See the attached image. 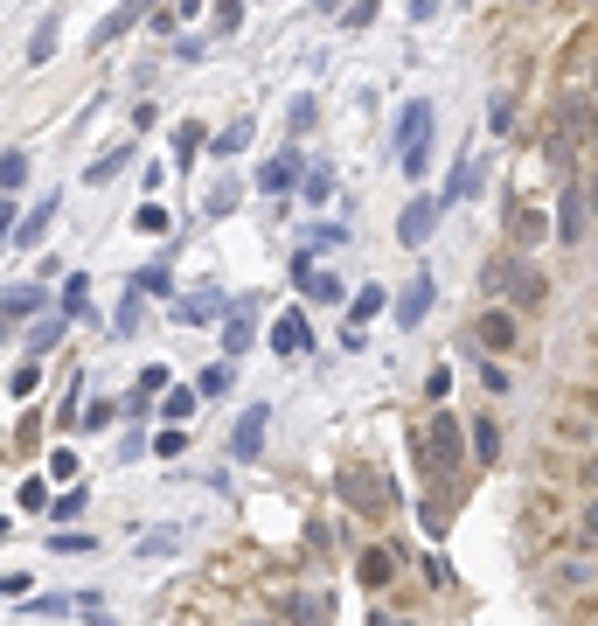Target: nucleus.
<instances>
[{
  "instance_id": "obj_1",
  "label": "nucleus",
  "mask_w": 598,
  "mask_h": 626,
  "mask_svg": "<svg viewBox=\"0 0 598 626\" xmlns=\"http://www.w3.org/2000/svg\"><path fill=\"white\" fill-rule=\"evenodd\" d=\"M411 453H418L432 473H446V480H452V473L473 460V453H466V418H452L446 404H439V411H432V418L411 432Z\"/></svg>"
},
{
  "instance_id": "obj_2",
  "label": "nucleus",
  "mask_w": 598,
  "mask_h": 626,
  "mask_svg": "<svg viewBox=\"0 0 598 626\" xmlns=\"http://www.w3.org/2000/svg\"><path fill=\"white\" fill-rule=\"evenodd\" d=\"M432 126H439L432 98H411V105L397 112V167H404V174H425V160H432Z\"/></svg>"
},
{
  "instance_id": "obj_3",
  "label": "nucleus",
  "mask_w": 598,
  "mask_h": 626,
  "mask_svg": "<svg viewBox=\"0 0 598 626\" xmlns=\"http://www.w3.org/2000/svg\"><path fill=\"white\" fill-rule=\"evenodd\" d=\"M439 216H446V202H439V195H411V202H404V216H397V244H411V251H418V244L439 230Z\"/></svg>"
},
{
  "instance_id": "obj_4",
  "label": "nucleus",
  "mask_w": 598,
  "mask_h": 626,
  "mask_svg": "<svg viewBox=\"0 0 598 626\" xmlns=\"http://www.w3.org/2000/svg\"><path fill=\"white\" fill-rule=\"evenodd\" d=\"M265 425H272V411H265V404L237 411V425H230V460H237V467H251V460L265 453Z\"/></svg>"
},
{
  "instance_id": "obj_5",
  "label": "nucleus",
  "mask_w": 598,
  "mask_h": 626,
  "mask_svg": "<svg viewBox=\"0 0 598 626\" xmlns=\"http://www.w3.org/2000/svg\"><path fill=\"white\" fill-rule=\"evenodd\" d=\"M251 341H258V300H230V313H223V355L237 362Z\"/></svg>"
},
{
  "instance_id": "obj_6",
  "label": "nucleus",
  "mask_w": 598,
  "mask_h": 626,
  "mask_svg": "<svg viewBox=\"0 0 598 626\" xmlns=\"http://www.w3.org/2000/svg\"><path fill=\"white\" fill-rule=\"evenodd\" d=\"M515 334H522V327H515V307H487L480 320H473V341H480L487 355H508Z\"/></svg>"
},
{
  "instance_id": "obj_7",
  "label": "nucleus",
  "mask_w": 598,
  "mask_h": 626,
  "mask_svg": "<svg viewBox=\"0 0 598 626\" xmlns=\"http://www.w3.org/2000/svg\"><path fill=\"white\" fill-rule=\"evenodd\" d=\"M550 223H557V237H564V244H578V237H585V223H592V209H585V181H564V195H557V216H550Z\"/></svg>"
},
{
  "instance_id": "obj_8",
  "label": "nucleus",
  "mask_w": 598,
  "mask_h": 626,
  "mask_svg": "<svg viewBox=\"0 0 598 626\" xmlns=\"http://www.w3.org/2000/svg\"><path fill=\"white\" fill-rule=\"evenodd\" d=\"M432 300H439V286H432V272H418V279L397 293V327H404V334H411V327H425Z\"/></svg>"
},
{
  "instance_id": "obj_9",
  "label": "nucleus",
  "mask_w": 598,
  "mask_h": 626,
  "mask_svg": "<svg viewBox=\"0 0 598 626\" xmlns=\"http://www.w3.org/2000/svg\"><path fill=\"white\" fill-rule=\"evenodd\" d=\"M508 237H515V251H536L543 237H557V223H550L543 209H529V202H515V209H508Z\"/></svg>"
},
{
  "instance_id": "obj_10",
  "label": "nucleus",
  "mask_w": 598,
  "mask_h": 626,
  "mask_svg": "<svg viewBox=\"0 0 598 626\" xmlns=\"http://www.w3.org/2000/svg\"><path fill=\"white\" fill-rule=\"evenodd\" d=\"M466 453L473 467H501V418H466Z\"/></svg>"
},
{
  "instance_id": "obj_11",
  "label": "nucleus",
  "mask_w": 598,
  "mask_h": 626,
  "mask_svg": "<svg viewBox=\"0 0 598 626\" xmlns=\"http://www.w3.org/2000/svg\"><path fill=\"white\" fill-rule=\"evenodd\" d=\"M223 313H230V300H223L216 286H202V293L174 300V320H181V327H209V320H223Z\"/></svg>"
},
{
  "instance_id": "obj_12",
  "label": "nucleus",
  "mask_w": 598,
  "mask_h": 626,
  "mask_svg": "<svg viewBox=\"0 0 598 626\" xmlns=\"http://www.w3.org/2000/svg\"><path fill=\"white\" fill-rule=\"evenodd\" d=\"M341 501H348L355 515H383V508H390V494L376 487V473H348V480H341Z\"/></svg>"
},
{
  "instance_id": "obj_13",
  "label": "nucleus",
  "mask_w": 598,
  "mask_h": 626,
  "mask_svg": "<svg viewBox=\"0 0 598 626\" xmlns=\"http://www.w3.org/2000/svg\"><path fill=\"white\" fill-rule=\"evenodd\" d=\"M299 181H306V174H299V154H293V147H286V154H272L265 167H258V188H265V195H293Z\"/></svg>"
},
{
  "instance_id": "obj_14",
  "label": "nucleus",
  "mask_w": 598,
  "mask_h": 626,
  "mask_svg": "<svg viewBox=\"0 0 598 626\" xmlns=\"http://www.w3.org/2000/svg\"><path fill=\"white\" fill-rule=\"evenodd\" d=\"M272 348H279V355H306V348H313V327H306L299 307H286L279 320H272Z\"/></svg>"
},
{
  "instance_id": "obj_15",
  "label": "nucleus",
  "mask_w": 598,
  "mask_h": 626,
  "mask_svg": "<svg viewBox=\"0 0 598 626\" xmlns=\"http://www.w3.org/2000/svg\"><path fill=\"white\" fill-rule=\"evenodd\" d=\"M536 300H543V272H536V265H529V258L515 251V272H508V307H515V313H529Z\"/></svg>"
},
{
  "instance_id": "obj_16",
  "label": "nucleus",
  "mask_w": 598,
  "mask_h": 626,
  "mask_svg": "<svg viewBox=\"0 0 598 626\" xmlns=\"http://www.w3.org/2000/svg\"><path fill=\"white\" fill-rule=\"evenodd\" d=\"M251 133H258V119H251V112H237V119H230L216 140H209V154H216V160H237L244 147H251Z\"/></svg>"
},
{
  "instance_id": "obj_17",
  "label": "nucleus",
  "mask_w": 598,
  "mask_h": 626,
  "mask_svg": "<svg viewBox=\"0 0 598 626\" xmlns=\"http://www.w3.org/2000/svg\"><path fill=\"white\" fill-rule=\"evenodd\" d=\"M56 202H63V195H49V202H35V209H28V216L14 223V244H21V251H35V244H42V230L56 223Z\"/></svg>"
},
{
  "instance_id": "obj_18",
  "label": "nucleus",
  "mask_w": 598,
  "mask_h": 626,
  "mask_svg": "<svg viewBox=\"0 0 598 626\" xmlns=\"http://www.w3.org/2000/svg\"><path fill=\"white\" fill-rule=\"evenodd\" d=\"M195 404H202V390H195V383H167V390H160V418H167V425H188V418H195Z\"/></svg>"
},
{
  "instance_id": "obj_19",
  "label": "nucleus",
  "mask_w": 598,
  "mask_h": 626,
  "mask_svg": "<svg viewBox=\"0 0 598 626\" xmlns=\"http://www.w3.org/2000/svg\"><path fill=\"white\" fill-rule=\"evenodd\" d=\"M327 613H334V592H293L286 599V620L293 626H320Z\"/></svg>"
},
{
  "instance_id": "obj_20",
  "label": "nucleus",
  "mask_w": 598,
  "mask_h": 626,
  "mask_svg": "<svg viewBox=\"0 0 598 626\" xmlns=\"http://www.w3.org/2000/svg\"><path fill=\"white\" fill-rule=\"evenodd\" d=\"M383 307H390V293H383V286H355V300H348V327H369Z\"/></svg>"
},
{
  "instance_id": "obj_21",
  "label": "nucleus",
  "mask_w": 598,
  "mask_h": 626,
  "mask_svg": "<svg viewBox=\"0 0 598 626\" xmlns=\"http://www.w3.org/2000/svg\"><path fill=\"white\" fill-rule=\"evenodd\" d=\"M140 14H147V0H119V7H112V14H105V28H98V35H91V42H119V35H126V28H133V21H140Z\"/></svg>"
},
{
  "instance_id": "obj_22",
  "label": "nucleus",
  "mask_w": 598,
  "mask_h": 626,
  "mask_svg": "<svg viewBox=\"0 0 598 626\" xmlns=\"http://www.w3.org/2000/svg\"><path fill=\"white\" fill-rule=\"evenodd\" d=\"M592 578H598L592 557H564V564L550 571V585H557V592H578V585H592Z\"/></svg>"
},
{
  "instance_id": "obj_23",
  "label": "nucleus",
  "mask_w": 598,
  "mask_h": 626,
  "mask_svg": "<svg viewBox=\"0 0 598 626\" xmlns=\"http://www.w3.org/2000/svg\"><path fill=\"white\" fill-rule=\"evenodd\" d=\"M390 571H397V564H390V550H362V564H355V578H362L369 592H383V585H390Z\"/></svg>"
},
{
  "instance_id": "obj_24",
  "label": "nucleus",
  "mask_w": 598,
  "mask_h": 626,
  "mask_svg": "<svg viewBox=\"0 0 598 626\" xmlns=\"http://www.w3.org/2000/svg\"><path fill=\"white\" fill-rule=\"evenodd\" d=\"M42 300H49L42 286H7V293H0V313H7V320H21V313H35Z\"/></svg>"
},
{
  "instance_id": "obj_25",
  "label": "nucleus",
  "mask_w": 598,
  "mask_h": 626,
  "mask_svg": "<svg viewBox=\"0 0 598 626\" xmlns=\"http://www.w3.org/2000/svg\"><path fill=\"white\" fill-rule=\"evenodd\" d=\"M63 327H70V313H49V320H42V327H35V334H28V355H35V362H42V355H49V348H56V341H63Z\"/></svg>"
},
{
  "instance_id": "obj_26",
  "label": "nucleus",
  "mask_w": 598,
  "mask_h": 626,
  "mask_svg": "<svg viewBox=\"0 0 598 626\" xmlns=\"http://www.w3.org/2000/svg\"><path fill=\"white\" fill-rule=\"evenodd\" d=\"M473 188H480V160H459V167H452V181H446V195H439V202H466Z\"/></svg>"
},
{
  "instance_id": "obj_27",
  "label": "nucleus",
  "mask_w": 598,
  "mask_h": 626,
  "mask_svg": "<svg viewBox=\"0 0 598 626\" xmlns=\"http://www.w3.org/2000/svg\"><path fill=\"white\" fill-rule=\"evenodd\" d=\"M140 313H147V293L133 286V293L119 300V313H112V334H140Z\"/></svg>"
},
{
  "instance_id": "obj_28",
  "label": "nucleus",
  "mask_w": 598,
  "mask_h": 626,
  "mask_svg": "<svg viewBox=\"0 0 598 626\" xmlns=\"http://www.w3.org/2000/svg\"><path fill=\"white\" fill-rule=\"evenodd\" d=\"M299 195L320 209V202H334V167H306V181H299Z\"/></svg>"
},
{
  "instance_id": "obj_29",
  "label": "nucleus",
  "mask_w": 598,
  "mask_h": 626,
  "mask_svg": "<svg viewBox=\"0 0 598 626\" xmlns=\"http://www.w3.org/2000/svg\"><path fill=\"white\" fill-rule=\"evenodd\" d=\"M160 390H167V369L153 362V369H140V390H133V404H126V411H147V404L160 397Z\"/></svg>"
},
{
  "instance_id": "obj_30",
  "label": "nucleus",
  "mask_w": 598,
  "mask_h": 626,
  "mask_svg": "<svg viewBox=\"0 0 598 626\" xmlns=\"http://www.w3.org/2000/svg\"><path fill=\"white\" fill-rule=\"evenodd\" d=\"M334 244H348V216H341V223H320V230H306V244H299V251H334Z\"/></svg>"
},
{
  "instance_id": "obj_31",
  "label": "nucleus",
  "mask_w": 598,
  "mask_h": 626,
  "mask_svg": "<svg viewBox=\"0 0 598 626\" xmlns=\"http://www.w3.org/2000/svg\"><path fill=\"white\" fill-rule=\"evenodd\" d=\"M480 383H487V397H508L515 390V376L501 369V355H480Z\"/></svg>"
},
{
  "instance_id": "obj_32",
  "label": "nucleus",
  "mask_w": 598,
  "mask_h": 626,
  "mask_svg": "<svg viewBox=\"0 0 598 626\" xmlns=\"http://www.w3.org/2000/svg\"><path fill=\"white\" fill-rule=\"evenodd\" d=\"M230 376H237V369H230V355H223L216 369H202V376H195V390H202V397H223V390H230Z\"/></svg>"
},
{
  "instance_id": "obj_33",
  "label": "nucleus",
  "mask_w": 598,
  "mask_h": 626,
  "mask_svg": "<svg viewBox=\"0 0 598 626\" xmlns=\"http://www.w3.org/2000/svg\"><path fill=\"white\" fill-rule=\"evenodd\" d=\"M202 140H209V133H202L195 119H181V126H174V160H195V147H202Z\"/></svg>"
},
{
  "instance_id": "obj_34",
  "label": "nucleus",
  "mask_w": 598,
  "mask_h": 626,
  "mask_svg": "<svg viewBox=\"0 0 598 626\" xmlns=\"http://www.w3.org/2000/svg\"><path fill=\"white\" fill-rule=\"evenodd\" d=\"M167 258H174V251H167ZM167 258H160V265H147V272L133 279L140 293H174V272H167Z\"/></svg>"
},
{
  "instance_id": "obj_35",
  "label": "nucleus",
  "mask_w": 598,
  "mask_h": 626,
  "mask_svg": "<svg viewBox=\"0 0 598 626\" xmlns=\"http://www.w3.org/2000/svg\"><path fill=\"white\" fill-rule=\"evenodd\" d=\"M126 160H133V147H119V154H98L91 167H84V181H112V174H119Z\"/></svg>"
},
{
  "instance_id": "obj_36",
  "label": "nucleus",
  "mask_w": 598,
  "mask_h": 626,
  "mask_svg": "<svg viewBox=\"0 0 598 626\" xmlns=\"http://www.w3.org/2000/svg\"><path fill=\"white\" fill-rule=\"evenodd\" d=\"M49 56H56V14H49V21L35 28V42H28V63H49Z\"/></svg>"
},
{
  "instance_id": "obj_37",
  "label": "nucleus",
  "mask_w": 598,
  "mask_h": 626,
  "mask_svg": "<svg viewBox=\"0 0 598 626\" xmlns=\"http://www.w3.org/2000/svg\"><path fill=\"white\" fill-rule=\"evenodd\" d=\"M202 209H209V216H230V209H237V181H216V188L202 195Z\"/></svg>"
},
{
  "instance_id": "obj_38",
  "label": "nucleus",
  "mask_w": 598,
  "mask_h": 626,
  "mask_svg": "<svg viewBox=\"0 0 598 626\" xmlns=\"http://www.w3.org/2000/svg\"><path fill=\"white\" fill-rule=\"evenodd\" d=\"M153 453H160V460H181V453H188V425H167V432L153 439Z\"/></svg>"
},
{
  "instance_id": "obj_39",
  "label": "nucleus",
  "mask_w": 598,
  "mask_h": 626,
  "mask_svg": "<svg viewBox=\"0 0 598 626\" xmlns=\"http://www.w3.org/2000/svg\"><path fill=\"white\" fill-rule=\"evenodd\" d=\"M508 272H515V258H494V265L480 272V293H508Z\"/></svg>"
},
{
  "instance_id": "obj_40",
  "label": "nucleus",
  "mask_w": 598,
  "mask_h": 626,
  "mask_svg": "<svg viewBox=\"0 0 598 626\" xmlns=\"http://www.w3.org/2000/svg\"><path fill=\"white\" fill-rule=\"evenodd\" d=\"M49 515H56V529H63V522H77V515H84V487H70L63 501H49Z\"/></svg>"
},
{
  "instance_id": "obj_41",
  "label": "nucleus",
  "mask_w": 598,
  "mask_h": 626,
  "mask_svg": "<svg viewBox=\"0 0 598 626\" xmlns=\"http://www.w3.org/2000/svg\"><path fill=\"white\" fill-rule=\"evenodd\" d=\"M578 550H598V494L585 501V515H578Z\"/></svg>"
},
{
  "instance_id": "obj_42",
  "label": "nucleus",
  "mask_w": 598,
  "mask_h": 626,
  "mask_svg": "<svg viewBox=\"0 0 598 626\" xmlns=\"http://www.w3.org/2000/svg\"><path fill=\"white\" fill-rule=\"evenodd\" d=\"M28 181V154H0V188H21Z\"/></svg>"
},
{
  "instance_id": "obj_43",
  "label": "nucleus",
  "mask_w": 598,
  "mask_h": 626,
  "mask_svg": "<svg viewBox=\"0 0 598 626\" xmlns=\"http://www.w3.org/2000/svg\"><path fill=\"white\" fill-rule=\"evenodd\" d=\"M133 223H140V230H147V237H167V223H174V216H167V209H160V202H147V209H140V216H133Z\"/></svg>"
},
{
  "instance_id": "obj_44",
  "label": "nucleus",
  "mask_w": 598,
  "mask_h": 626,
  "mask_svg": "<svg viewBox=\"0 0 598 626\" xmlns=\"http://www.w3.org/2000/svg\"><path fill=\"white\" fill-rule=\"evenodd\" d=\"M216 28L237 35V28H244V0H216Z\"/></svg>"
},
{
  "instance_id": "obj_45",
  "label": "nucleus",
  "mask_w": 598,
  "mask_h": 626,
  "mask_svg": "<svg viewBox=\"0 0 598 626\" xmlns=\"http://www.w3.org/2000/svg\"><path fill=\"white\" fill-rule=\"evenodd\" d=\"M35 383H42V369H35V355H28V362H21V369H14V383H7V390H14V397H28V390H35Z\"/></svg>"
},
{
  "instance_id": "obj_46",
  "label": "nucleus",
  "mask_w": 598,
  "mask_h": 626,
  "mask_svg": "<svg viewBox=\"0 0 598 626\" xmlns=\"http://www.w3.org/2000/svg\"><path fill=\"white\" fill-rule=\"evenodd\" d=\"M49 480H77V453H70V446H56V460H49Z\"/></svg>"
},
{
  "instance_id": "obj_47",
  "label": "nucleus",
  "mask_w": 598,
  "mask_h": 626,
  "mask_svg": "<svg viewBox=\"0 0 598 626\" xmlns=\"http://www.w3.org/2000/svg\"><path fill=\"white\" fill-rule=\"evenodd\" d=\"M487 126H494V133H508V126H515V105H508V98H494V105H487Z\"/></svg>"
},
{
  "instance_id": "obj_48",
  "label": "nucleus",
  "mask_w": 598,
  "mask_h": 626,
  "mask_svg": "<svg viewBox=\"0 0 598 626\" xmlns=\"http://www.w3.org/2000/svg\"><path fill=\"white\" fill-rule=\"evenodd\" d=\"M105 425H112V404H91V411L77 418V432H105Z\"/></svg>"
},
{
  "instance_id": "obj_49",
  "label": "nucleus",
  "mask_w": 598,
  "mask_h": 626,
  "mask_svg": "<svg viewBox=\"0 0 598 626\" xmlns=\"http://www.w3.org/2000/svg\"><path fill=\"white\" fill-rule=\"evenodd\" d=\"M70 606H77V599H28L35 620H56V613H70Z\"/></svg>"
},
{
  "instance_id": "obj_50",
  "label": "nucleus",
  "mask_w": 598,
  "mask_h": 626,
  "mask_svg": "<svg viewBox=\"0 0 598 626\" xmlns=\"http://www.w3.org/2000/svg\"><path fill=\"white\" fill-rule=\"evenodd\" d=\"M369 21H376V0H355V7L341 14V28H369Z\"/></svg>"
},
{
  "instance_id": "obj_51",
  "label": "nucleus",
  "mask_w": 598,
  "mask_h": 626,
  "mask_svg": "<svg viewBox=\"0 0 598 626\" xmlns=\"http://www.w3.org/2000/svg\"><path fill=\"white\" fill-rule=\"evenodd\" d=\"M63 313H70V320H77V313H84V272H77V279H70V286H63Z\"/></svg>"
},
{
  "instance_id": "obj_52",
  "label": "nucleus",
  "mask_w": 598,
  "mask_h": 626,
  "mask_svg": "<svg viewBox=\"0 0 598 626\" xmlns=\"http://www.w3.org/2000/svg\"><path fill=\"white\" fill-rule=\"evenodd\" d=\"M446 390H452V369H432V376H425V397H432V404H446Z\"/></svg>"
},
{
  "instance_id": "obj_53",
  "label": "nucleus",
  "mask_w": 598,
  "mask_h": 626,
  "mask_svg": "<svg viewBox=\"0 0 598 626\" xmlns=\"http://www.w3.org/2000/svg\"><path fill=\"white\" fill-rule=\"evenodd\" d=\"M49 550H56V557H63V550L77 557V550H91V536H63V529H56V536H49Z\"/></svg>"
},
{
  "instance_id": "obj_54",
  "label": "nucleus",
  "mask_w": 598,
  "mask_h": 626,
  "mask_svg": "<svg viewBox=\"0 0 598 626\" xmlns=\"http://www.w3.org/2000/svg\"><path fill=\"white\" fill-rule=\"evenodd\" d=\"M140 550H147V557H167V550H174V529H153V536L140 543Z\"/></svg>"
},
{
  "instance_id": "obj_55",
  "label": "nucleus",
  "mask_w": 598,
  "mask_h": 626,
  "mask_svg": "<svg viewBox=\"0 0 598 626\" xmlns=\"http://www.w3.org/2000/svg\"><path fill=\"white\" fill-rule=\"evenodd\" d=\"M425 578H432V585L446 592V585H452V564H446V557H425Z\"/></svg>"
},
{
  "instance_id": "obj_56",
  "label": "nucleus",
  "mask_w": 598,
  "mask_h": 626,
  "mask_svg": "<svg viewBox=\"0 0 598 626\" xmlns=\"http://www.w3.org/2000/svg\"><path fill=\"white\" fill-rule=\"evenodd\" d=\"M578 140H585V154L598 160V105H592V112H585V133H578Z\"/></svg>"
},
{
  "instance_id": "obj_57",
  "label": "nucleus",
  "mask_w": 598,
  "mask_h": 626,
  "mask_svg": "<svg viewBox=\"0 0 598 626\" xmlns=\"http://www.w3.org/2000/svg\"><path fill=\"white\" fill-rule=\"evenodd\" d=\"M585 209H592V223H598V174L585 181Z\"/></svg>"
},
{
  "instance_id": "obj_58",
  "label": "nucleus",
  "mask_w": 598,
  "mask_h": 626,
  "mask_svg": "<svg viewBox=\"0 0 598 626\" xmlns=\"http://www.w3.org/2000/svg\"><path fill=\"white\" fill-rule=\"evenodd\" d=\"M585 487L598 494V446H592V460H585Z\"/></svg>"
},
{
  "instance_id": "obj_59",
  "label": "nucleus",
  "mask_w": 598,
  "mask_h": 626,
  "mask_svg": "<svg viewBox=\"0 0 598 626\" xmlns=\"http://www.w3.org/2000/svg\"><path fill=\"white\" fill-rule=\"evenodd\" d=\"M327 7H341V0H327ZM348 7H355V0H348Z\"/></svg>"
}]
</instances>
